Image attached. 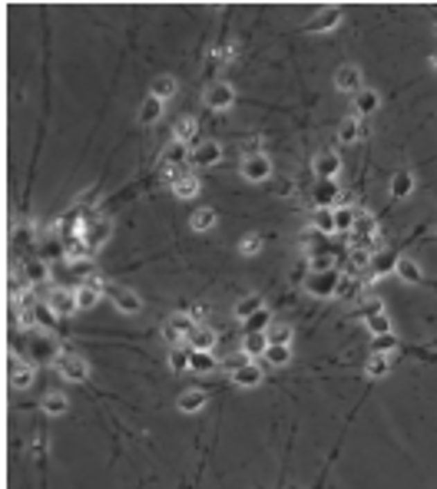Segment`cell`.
Returning <instances> with one entry per match:
<instances>
[{
  "mask_svg": "<svg viewBox=\"0 0 437 489\" xmlns=\"http://www.w3.org/2000/svg\"><path fill=\"white\" fill-rule=\"evenodd\" d=\"M113 238V222L109 219H100V222H87V232H83V245L90 248V255H96L106 241Z\"/></svg>",
  "mask_w": 437,
  "mask_h": 489,
  "instance_id": "obj_8",
  "label": "cell"
},
{
  "mask_svg": "<svg viewBox=\"0 0 437 489\" xmlns=\"http://www.w3.org/2000/svg\"><path fill=\"white\" fill-rule=\"evenodd\" d=\"M176 93H179V83H176V76H169V73L156 76V80H152V86H150V96H156L159 103H169Z\"/></svg>",
  "mask_w": 437,
  "mask_h": 489,
  "instance_id": "obj_21",
  "label": "cell"
},
{
  "mask_svg": "<svg viewBox=\"0 0 437 489\" xmlns=\"http://www.w3.org/2000/svg\"><path fill=\"white\" fill-rule=\"evenodd\" d=\"M189 314L196 317V324H202V317H206V308H202V304H196V308H189Z\"/></svg>",
  "mask_w": 437,
  "mask_h": 489,
  "instance_id": "obj_50",
  "label": "cell"
},
{
  "mask_svg": "<svg viewBox=\"0 0 437 489\" xmlns=\"http://www.w3.org/2000/svg\"><path fill=\"white\" fill-rule=\"evenodd\" d=\"M169 185H172V195H176L179 202H186V199H196L199 189H202V182H199L193 172H182V176H176Z\"/></svg>",
  "mask_w": 437,
  "mask_h": 489,
  "instance_id": "obj_18",
  "label": "cell"
},
{
  "mask_svg": "<svg viewBox=\"0 0 437 489\" xmlns=\"http://www.w3.org/2000/svg\"><path fill=\"white\" fill-rule=\"evenodd\" d=\"M312 199H315V208H338V202H341L338 182L335 178H318V185L312 189Z\"/></svg>",
  "mask_w": 437,
  "mask_h": 489,
  "instance_id": "obj_11",
  "label": "cell"
},
{
  "mask_svg": "<svg viewBox=\"0 0 437 489\" xmlns=\"http://www.w3.org/2000/svg\"><path fill=\"white\" fill-rule=\"evenodd\" d=\"M163 106H166V103H159L156 96H146L143 106H139V122H143V126H156L159 116H163Z\"/></svg>",
  "mask_w": 437,
  "mask_h": 489,
  "instance_id": "obj_28",
  "label": "cell"
},
{
  "mask_svg": "<svg viewBox=\"0 0 437 489\" xmlns=\"http://www.w3.org/2000/svg\"><path fill=\"white\" fill-rule=\"evenodd\" d=\"M398 351V338L394 334H381V338H371V354H388L391 357Z\"/></svg>",
  "mask_w": 437,
  "mask_h": 489,
  "instance_id": "obj_41",
  "label": "cell"
},
{
  "mask_svg": "<svg viewBox=\"0 0 437 489\" xmlns=\"http://www.w3.org/2000/svg\"><path fill=\"white\" fill-rule=\"evenodd\" d=\"M414 185H418V182H414V176H411V172H404V169H401V172H394V178H391V199H407V195L414 192Z\"/></svg>",
  "mask_w": 437,
  "mask_h": 489,
  "instance_id": "obj_32",
  "label": "cell"
},
{
  "mask_svg": "<svg viewBox=\"0 0 437 489\" xmlns=\"http://www.w3.org/2000/svg\"><path fill=\"white\" fill-rule=\"evenodd\" d=\"M394 275H398V278H401L404 284H421V282H424V271H421V265H418L414 258H401Z\"/></svg>",
  "mask_w": 437,
  "mask_h": 489,
  "instance_id": "obj_26",
  "label": "cell"
},
{
  "mask_svg": "<svg viewBox=\"0 0 437 489\" xmlns=\"http://www.w3.org/2000/svg\"><path fill=\"white\" fill-rule=\"evenodd\" d=\"M338 282H341V275H338V271H308V278H305V291H308L312 297L328 301V297H338Z\"/></svg>",
  "mask_w": 437,
  "mask_h": 489,
  "instance_id": "obj_3",
  "label": "cell"
},
{
  "mask_svg": "<svg viewBox=\"0 0 437 489\" xmlns=\"http://www.w3.org/2000/svg\"><path fill=\"white\" fill-rule=\"evenodd\" d=\"M196 327H199L196 317H193L189 311H176L166 324H163V341H166L169 347H182V341H189Z\"/></svg>",
  "mask_w": 437,
  "mask_h": 489,
  "instance_id": "obj_2",
  "label": "cell"
},
{
  "mask_svg": "<svg viewBox=\"0 0 437 489\" xmlns=\"http://www.w3.org/2000/svg\"><path fill=\"white\" fill-rule=\"evenodd\" d=\"M262 380H265V373H262V367H258L256 360H249L245 367L232 371V384L242 387V390H252V387H258Z\"/></svg>",
  "mask_w": 437,
  "mask_h": 489,
  "instance_id": "obj_17",
  "label": "cell"
},
{
  "mask_svg": "<svg viewBox=\"0 0 437 489\" xmlns=\"http://www.w3.org/2000/svg\"><path fill=\"white\" fill-rule=\"evenodd\" d=\"M206 390H199V387H193V390H182L179 400H176V407H179L182 414H199V410H206Z\"/></svg>",
  "mask_w": 437,
  "mask_h": 489,
  "instance_id": "obj_20",
  "label": "cell"
},
{
  "mask_svg": "<svg viewBox=\"0 0 437 489\" xmlns=\"http://www.w3.org/2000/svg\"><path fill=\"white\" fill-rule=\"evenodd\" d=\"M206 106L215 109V113L232 109V106H235V89L229 86V83H212V86L206 89Z\"/></svg>",
  "mask_w": 437,
  "mask_h": 489,
  "instance_id": "obj_9",
  "label": "cell"
},
{
  "mask_svg": "<svg viewBox=\"0 0 437 489\" xmlns=\"http://www.w3.org/2000/svg\"><path fill=\"white\" fill-rule=\"evenodd\" d=\"M434 235H437V222H434Z\"/></svg>",
  "mask_w": 437,
  "mask_h": 489,
  "instance_id": "obj_52",
  "label": "cell"
},
{
  "mask_svg": "<svg viewBox=\"0 0 437 489\" xmlns=\"http://www.w3.org/2000/svg\"><path fill=\"white\" fill-rule=\"evenodd\" d=\"M355 222H358V212H355L351 205H338V208H335V228H338V232H351Z\"/></svg>",
  "mask_w": 437,
  "mask_h": 489,
  "instance_id": "obj_38",
  "label": "cell"
},
{
  "mask_svg": "<svg viewBox=\"0 0 437 489\" xmlns=\"http://www.w3.org/2000/svg\"><path fill=\"white\" fill-rule=\"evenodd\" d=\"M371 255H375V252L355 248V255H351V268H355V271H362V268H371Z\"/></svg>",
  "mask_w": 437,
  "mask_h": 489,
  "instance_id": "obj_47",
  "label": "cell"
},
{
  "mask_svg": "<svg viewBox=\"0 0 437 489\" xmlns=\"http://www.w3.org/2000/svg\"><path fill=\"white\" fill-rule=\"evenodd\" d=\"M189 163L199 165V169H209V165H219L222 163V142H215V139H206L202 146L193 149V156H189Z\"/></svg>",
  "mask_w": 437,
  "mask_h": 489,
  "instance_id": "obj_10",
  "label": "cell"
},
{
  "mask_svg": "<svg viewBox=\"0 0 437 489\" xmlns=\"http://www.w3.org/2000/svg\"><path fill=\"white\" fill-rule=\"evenodd\" d=\"M265 351H269V338H265V331H262V334H245V338H242V354L265 357Z\"/></svg>",
  "mask_w": 437,
  "mask_h": 489,
  "instance_id": "obj_31",
  "label": "cell"
},
{
  "mask_svg": "<svg viewBox=\"0 0 437 489\" xmlns=\"http://www.w3.org/2000/svg\"><path fill=\"white\" fill-rule=\"evenodd\" d=\"M193 152H189V146H182V142H169L166 149H163V156H159V172L166 176V172H176V169H182V163L189 159Z\"/></svg>",
  "mask_w": 437,
  "mask_h": 489,
  "instance_id": "obj_13",
  "label": "cell"
},
{
  "mask_svg": "<svg viewBox=\"0 0 437 489\" xmlns=\"http://www.w3.org/2000/svg\"><path fill=\"white\" fill-rule=\"evenodd\" d=\"M262 308H265V301H262L258 295H245L239 304H235V317H239L242 324H245V321H249V317H256Z\"/></svg>",
  "mask_w": 437,
  "mask_h": 489,
  "instance_id": "obj_29",
  "label": "cell"
},
{
  "mask_svg": "<svg viewBox=\"0 0 437 489\" xmlns=\"http://www.w3.org/2000/svg\"><path fill=\"white\" fill-rule=\"evenodd\" d=\"M312 169H315V176H318V178H335L338 172H341V159H338V152L325 149V152H318V156H315Z\"/></svg>",
  "mask_w": 437,
  "mask_h": 489,
  "instance_id": "obj_15",
  "label": "cell"
},
{
  "mask_svg": "<svg viewBox=\"0 0 437 489\" xmlns=\"http://www.w3.org/2000/svg\"><path fill=\"white\" fill-rule=\"evenodd\" d=\"M312 225H315L321 235H332V232H338V228H335V208H315Z\"/></svg>",
  "mask_w": 437,
  "mask_h": 489,
  "instance_id": "obj_37",
  "label": "cell"
},
{
  "mask_svg": "<svg viewBox=\"0 0 437 489\" xmlns=\"http://www.w3.org/2000/svg\"><path fill=\"white\" fill-rule=\"evenodd\" d=\"M103 282H83L76 288V304H80V311H93L96 304H100V295H103Z\"/></svg>",
  "mask_w": 437,
  "mask_h": 489,
  "instance_id": "obj_16",
  "label": "cell"
},
{
  "mask_svg": "<svg viewBox=\"0 0 437 489\" xmlns=\"http://www.w3.org/2000/svg\"><path fill=\"white\" fill-rule=\"evenodd\" d=\"M391 373V357L388 354H371L364 360V377H371V380H384Z\"/></svg>",
  "mask_w": 437,
  "mask_h": 489,
  "instance_id": "obj_23",
  "label": "cell"
},
{
  "mask_svg": "<svg viewBox=\"0 0 437 489\" xmlns=\"http://www.w3.org/2000/svg\"><path fill=\"white\" fill-rule=\"evenodd\" d=\"M242 178H245V182H269L271 159L265 152H249V156L242 159Z\"/></svg>",
  "mask_w": 437,
  "mask_h": 489,
  "instance_id": "obj_4",
  "label": "cell"
},
{
  "mask_svg": "<svg viewBox=\"0 0 437 489\" xmlns=\"http://www.w3.org/2000/svg\"><path fill=\"white\" fill-rule=\"evenodd\" d=\"M338 24H341V10H338V7H325L321 14L312 17V20L305 24V30H308V33H328V30H335Z\"/></svg>",
  "mask_w": 437,
  "mask_h": 489,
  "instance_id": "obj_14",
  "label": "cell"
},
{
  "mask_svg": "<svg viewBox=\"0 0 437 489\" xmlns=\"http://www.w3.org/2000/svg\"><path fill=\"white\" fill-rule=\"evenodd\" d=\"M40 407H44L46 416H63L66 410H70V400H66V394L53 390V394H46L44 400H40Z\"/></svg>",
  "mask_w": 437,
  "mask_h": 489,
  "instance_id": "obj_27",
  "label": "cell"
},
{
  "mask_svg": "<svg viewBox=\"0 0 437 489\" xmlns=\"http://www.w3.org/2000/svg\"><path fill=\"white\" fill-rule=\"evenodd\" d=\"M398 261H401V255L375 252V255H371V268H368V278H364V284H375V282H381V278H388L391 271H398Z\"/></svg>",
  "mask_w": 437,
  "mask_h": 489,
  "instance_id": "obj_7",
  "label": "cell"
},
{
  "mask_svg": "<svg viewBox=\"0 0 437 489\" xmlns=\"http://www.w3.org/2000/svg\"><path fill=\"white\" fill-rule=\"evenodd\" d=\"M381 311H384V301H381V297H368V301H364V308H362L364 317H371V314H381Z\"/></svg>",
  "mask_w": 437,
  "mask_h": 489,
  "instance_id": "obj_48",
  "label": "cell"
},
{
  "mask_svg": "<svg viewBox=\"0 0 437 489\" xmlns=\"http://www.w3.org/2000/svg\"><path fill=\"white\" fill-rule=\"evenodd\" d=\"M193 367V351L189 347H172L169 351V371L172 373H182Z\"/></svg>",
  "mask_w": 437,
  "mask_h": 489,
  "instance_id": "obj_35",
  "label": "cell"
},
{
  "mask_svg": "<svg viewBox=\"0 0 437 489\" xmlns=\"http://www.w3.org/2000/svg\"><path fill=\"white\" fill-rule=\"evenodd\" d=\"M33 377H37V371H33V364H27V360H10V387L14 390H27V387L33 384Z\"/></svg>",
  "mask_w": 437,
  "mask_h": 489,
  "instance_id": "obj_22",
  "label": "cell"
},
{
  "mask_svg": "<svg viewBox=\"0 0 437 489\" xmlns=\"http://www.w3.org/2000/svg\"><path fill=\"white\" fill-rule=\"evenodd\" d=\"M27 278L30 282H50V265L46 261H27Z\"/></svg>",
  "mask_w": 437,
  "mask_h": 489,
  "instance_id": "obj_44",
  "label": "cell"
},
{
  "mask_svg": "<svg viewBox=\"0 0 437 489\" xmlns=\"http://www.w3.org/2000/svg\"><path fill=\"white\" fill-rule=\"evenodd\" d=\"M258 252H262V238L258 235H245L239 241V255H245V258H256Z\"/></svg>",
  "mask_w": 437,
  "mask_h": 489,
  "instance_id": "obj_45",
  "label": "cell"
},
{
  "mask_svg": "<svg viewBox=\"0 0 437 489\" xmlns=\"http://www.w3.org/2000/svg\"><path fill=\"white\" fill-rule=\"evenodd\" d=\"M377 106H381V96H377L375 89H362V93L355 96V113H358V116H371Z\"/></svg>",
  "mask_w": 437,
  "mask_h": 489,
  "instance_id": "obj_33",
  "label": "cell"
},
{
  "mask_svg": "<svg viewBox=\"0 0 437 489\" xmlns=\"http://www.w3.org/2000/svg\"><path fill=\"white\" fill-rule=\"evenodd\" d=\"M46 308L57 314V317H73L80 311V304H76V291L70 288H53L50 297H46Z\"/></svg>",
  "mask_w": 437,
  "mask_h": 489,
  "instance_id": "obj_6",
  "label": "cell"
},
{
  "mask_svg": "<svg viewBox=\"0 0 437 489\" xmlns=\"http://www.w3.org/2000/svg\"><path fill=\"white\" fill-rule=\"evenodd\" d=\"M189 225H193V232H212L215 225H219V212L215 208H196L193 212V219H189Z\"/></svg>",
  "mask_w": 437,
  "mask_h": 489,
  "instance_id": "obj_25",
  "label": "cell"
},
{
  "mask_svg": "<svg viewBox=\"0 0 437 489\" xmlns=\"http://www.w3.org/2000/svg\"><path fill=\"white\" fill-rule=\"evenodd\" d=\"M219 367V360L212 357V351H193V367L189 371H196V373H212Z\"/></svg>",
  "mask_w": 437,
  "mask_h": 489,
  "instance_id": "obj_39",
  "label": "cell"
},
{
  "mask_svg": "<svg viewBox=\"0 0 437 489\" xmlns=\"http://www.w3.org/2000/svg\"><path fill=\"white\" fill-rule=\"evenodd\" d=\"M269 324H271V314L262 308L256 317H249V321H245V331H249V334H262V331H269Z\"/></svg>",
  "mask_w": 437,
  "mask_h": 489,
  "instance_id": "obj_42",
  "label": "cell"
},
{
  "mask_svg": "<svg viewBox=\"0 0 437 489\" xmlns=\"http://www.w3.org/2000/svg\"><path fill=\"white\" fill-rule=\"evenodd\" d=\"M288 360H292V347H282V344H269V351H265V364H269V367L282 371V367H288Z\"/></svg>",
  "mask_w": 437,
  "mask_h": 489,
  "instance_id": "obj_34",
  "label": "cell"
},
{
  "mask_svg": "<svg viewBox=\"0 0 437 489\" xmlns=\"http://www.w3.org/2000/svg\"><path fill=\"white\" fill-rule=\"evenodd\" d=\"M427 63H431V70H437V53H431V59H427Z\"/></svg>",
  "mask_w": 437,
  "mask_h": 489,
  "instance_id": "obj_51",
  "label": "cell"
},
{
  "mask_svg": "<svg viewBox=\"0 0 437 489\" xmlns=\"http://www.w3.org/2000/svg\"><path fill=\"white\" fill-rule=\"evenodd\" d=\"M364 324H368V331H371V338H381V334H394V324L391 317L381 311V314H371V317H364Z\"/></svg>",
  "mask_w": 437,
  "mask_h": 489,
  "instance_id": "obj_36",
  "label": "cell"
},
{
  "mask_svg": "<svg viewBox=\"0 0 437 489\" xmlns=\"http://www.w3.org/2000/svg\"><path fill=\"white\" fill-rule=\"evenodd\" d=\"M335 86H338V93H351V96H358L364 89V76H362V70L358 66H341L338 73H335Z\"/></svg>",
  "mask_w": 437,
  "mask_h": 489,
  "instance_id": "obj_12",
  "label": "cell"
},
{
  "mask_svg": "<svg viewBox=\"0 0 437 489\" xmlns=\"http://www.w3.org/2000/svg\"><path fill=\"white\" fill-rule=\"evenodd\" d=\"M196 119L193 116H179L172 122V142H182V146H189L193 139H196Z\"/></svg>",
  "mask_w": 437,
  "mask_h": 489,
  "instance_id": "obj_24",
  "label": "cell"
},
{
  "mask_svg": "<svg viewBox=\"0 0 437 489\" xmlns=\"http://www.w3.org/2000/svg\"><path fill=\"white\" fill-rule=\"evenodd\" d=\"M364 136H368V129L362 126V119H345L341 126H338V142L341 146H355V142H362Z\"/></svg>",
  "mask_w": 437,
  "mask_h": 489,
  "instance_id": "obj_19",
  "label": "cell"
},
{
  "mask_svg": "<svg viewBox=\"0 0 437 489\" xmlns=\"http://www.w3.org/2000/svg\"><path fill=\"white\" fill-rule=\"evenodd\" d=\"M53 371L60 373L66 384H87V377H90V364H87V357H80V354L57 351V357H53Z\"/></svg>",
  "mask_w": 437,
  "mask_h": 489,
  "instance_id": "obj_1",
  "label": "cell"
},
{
  "mask_svg": "<svg viewBox=\"0 0 437 489\" xmlns=\"http://www.w3.org/2000/svg\"><path fill=\"white\" fill-rule=\"evenodd\" d=\"M73 275H93V261L90 258H80V261H66Z\"/></svg>",
  "mask_w": 437,
  "mask_h": 489,
  "instance_id": "obj_49",
  "label": "cell"
},
{
  "mask_svg": "<svg viewBox=\"0 0 437 489\" xmlns=\"http://www.w3.org/2000/svg\"><path fill=\"white\" fill-rule=\"evenodd\" d=\"M308 271H335V258L325 252H315L312 261H308Z\"/></svg>",
  "mask_w": 437,
  "mask_h": 489,
  "instance_id": "obj_46",
  "label": "cell"
},
{
  "mask_svg": "<svg viewBox=\"0 0 437 489\" xmlns=\"http://www.w3.org/2000/svg\"><path fill=\"white\" fill-rule=\"evenodd\" d=\"M358 291H362V282H358V278H355V275H341V282H338V297H355L358 295Z\"/></svg>",
  "mask_w": 437,
  "mask_h": 489,
  "instance_id": "obj_43",
  "label": "cell"
},
{
  "mask_svg": "<svg viewBox=\"0 0 437 489\" xmlns=\"http://www.w3.org/2000/svg\"><path fill=\"white\" fill-rule=\"evenodd\" d=\"M265 338H269V344H282V347H288V344H292V327L271 321L269 331H265Z\"/></svg>",
  "mask_w": 437,
  "mask_h": 489,
  "instance_id": "obj_40",
  "label": "cell"
},
{
  "mask_svg": "<svg viewBox=\"0 0 437 489\" xmlns=\"http://www.w3.org/2000/svg\"><path fill=\"white\" fill-rule=\"evenodd\" d=\"M215 347V331L206 324H199L193 331V338H189V351H212Z\"/></svg>",
  "mask_w": 437,
  "mask_h": 489,
  "instance_id": "obj_30",
  "label": "cell"
},
{
  "mask_svg": "<svg viewBox=\"0 0 437 489\" xmlns=\"http://www.w3.org/2000/svg\"><path fill=\"white\" fill-rule=\"evenodd\" d=\"M103 295L116 304V311L123 314H139L143 311V297L136 295V291H130V288H120V284H106Z\"/></svg>",
  "mask_w": 437,
  "mask_h": 489,
  "instance_id": "obj_5",
  "label": "cell"
}]
</instances>
